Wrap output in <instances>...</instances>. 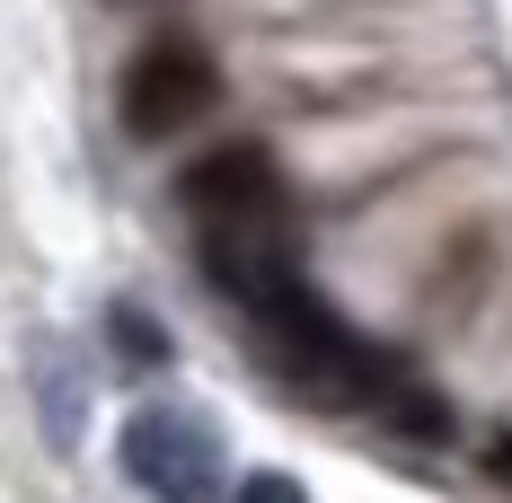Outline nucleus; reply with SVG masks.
I'll use <instances>...</instances> for the list:
<instances>
[{
  "label": "nucleus",
  "instance_id": "1",
  "mask_svg": "<svg viewBox=\"0 0 512 503\" xmlns=\"http://www.w3.org/2000/svg\"><path fill=\"white\" fill-rule=\"evenodd\" d=\"M248 345L265 353V371H274L292 398H309V406H371L389 389V371H398L380 345H362L309 283H283V292L248 301Z\"/></svg>",
  "mask_w": 512,
  "mask_h": 503
},
{
  "label": "nucleus",
  "instance_id": "7",
  "mask_svg": "<svg viewBox=\"0 0 512 503\" xmlns=\"http://www.w3.org/2000/svg\"><path fill=\"white\" fill-rule=\"evenodd\" d=\"M230 503H309V495H301V477H283V468H256V477H248Z\"/></svg>",
  "mask_w": 512,
  "mask_h": 503
},
{
  "label": "nucleus",
  "instance_id": "3",
  "mask_svg": "<svg viewBox=\"0 0 512 503\" xmlns=\"http://www.w3.org/2000/svg\"><path fill=\"white\" fill-rule=\"evenodd\" d=\"M177 203L195 212V230H283L292 221V186L265 142H221L177 177Z\"/></svg>",
  "mask_w": 512,
  "mask_h": 503
},
{
  "label": "nucleus",
  "instance_id": "4",
  "mask_svg": "<svg viewBox=\"0 0 512 503\" xmlns=\"http://www.w3.org/2000/svg\"><path fill=\"white\" fill-rule=\"evenodd\" d=\"M124 468L159 503H204L212 477H221V433L204 415H186V406H142L124 424Z\"/></svg>",
  "mask_w": 512,
  "mask_h": 503
},
{
  "label": "nucleus",
  "instance_id": "2",
  "mask_svg": "<svg viewBox=\"0 0 512 503\" xmlns=\"http://www.w3.org/2000/svg\"><path fill=\"white\" fill-rule=\"evenodd\" d=\"M212 106H221V62L186 27L142 36L133 62H124V80H115V115H124L133 142H177L186 124H204Z\"/></svg>",
  "mask_w": 512,
  "mask_h": 503
},
{
  "label": "nucleus",
  "instance_id": "5",
  "mask_svg": "<svg viewBox=\"0 0 512 503\" xmlns=\"http://www.w3.org/2000/svg\"><path fill=\"white\" fill-rule=\"evenodd\" d=\"M371 406H380V415H389L398 433H415V442H442V433H451V406L433 398L424 380H407V371H389V389H380Z\"/></svg>",
  "mask_w": 512,
  "mask_h": 503
},
{
  "label": "nucleus",
  "instance_id": "6",
  "mask_svg": "<svg viewBox=\"0 0 512 503\" xmlns=\"http://www.w3.org/2000/svg\"><path fill=\"white\" fill-rule=\"evenodd\" d=\"M106 336H115V353H124L133 371H159V362H168V327H151V309H133V301L106 309Z\"/></svg>",
  "mask_w": 512,
  "mask_h": 503
}]
</instances>
